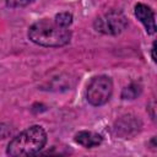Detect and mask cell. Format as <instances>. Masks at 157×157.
<instances>
[{"label":"cell","instance_id":"3957f363","mask_svg":"<svg viewBox=\"0 0 157 157\" xmlns=\"http://www.w3.org/2000/svg\"><path fill=\"white\" fill-rule=\"evenodd\" d=\"M96 31L104 34H119L128 26V20L121 11L113 10L97 17L93 23Z\"/></svg>","mask_w":157,"mask_h":157},{"label":"cell","instance_id":"8992f818","mask_svg":"<svg viewBox=\"0 0 157 157\" xmlns=\"http://www.w3.org/2000/svg\"><path fill=\"white\" fill-rule=\"evenodd\" d=\"M75 141L77 144H80L83 147H94L101 145L102 142V136L97 132L93 131H80L75 135Z\"/></svg>","mask_w":157,"mask_h":157},{"label":"cell","instance_id":"ba28073f","mask_svg":"<svg viewBox=\"0 0 157 157\" xmlns=\"http://www.w3.org/2000/svg\"><path fill=\"white\" fill-rule=\"evenodd\" d=\"M58 25L63 26V27H69L71 23H72V15L69 13V12H60L55 16V20H54Z\"/></svg>","mask_w":157,"mask_h":157},{"label":"cell","instance_id":"7a4b0ae2","mask_svg":"<svg viewBox=\"0 0 157 157\" xmlns=\"http://www.w3.org/2000/svg\"><path fill=\"white\" fill-rule=\"evenodd\" d=\"M47 142V134L39 125H33L16 137H13L9 145L6 153L10 156H29L39 152Z\"/></svg>","mask_w":157,"mask_h":157},{"label":"cell","instance_id":"9c48e42d","mask_svg":"<svg viewBox=\"0 0 157 157\" xmlns=\"http://www.w3.org/2000/svg\"><path fill=\"white\" fill-rule=\"evenodd\" d=\"M34 0H6V5L10 7H23L32 4Z\"/></svg>","mask_w":157,"mask_h":157},{"label":"cell","instance_id":"6da1fadb","mask_svg":"<svg viewBox=\"0 0 157 157\" xmlns=\"http://www.w3.org/2000/svg\"><path fill=\"white\" fill-rule=\"evenodd\" d=\"M28 38L38 45L63 47L70 42L71 32L67 27H63L53 20L43 18L29 27Z\"/></svg>","mask_w":157,"mask_h":157},{"label":"cell","instance_id":"277c9868","mask_svg":"<svg viewBox=\"0 0 157 157\" xmlns=\"http://www.w3.org/2000/svg\"><path fill=\"white\" fill-rule=\"evenodd\" d=\"M113 92V82L108 76H97L92 78L87 87V101L92 105L107 103Z\"/></svg>","mask_w":157,"mask_h":157},{"label":"cell","instance_id":"52a82bcc","mask_svg":"<svg viewBox=\"0 0 157 157\" xmlns=\"http://www.w3.org/2000/svg\"><path fill=\"white\" fill-rule=\"evenodd\" d=\"M141 92V87L137 83H131L128 87H125L121 92V97L124 99H134L136 98Z\"/></svg>","mask_w":157,"mask_h":157},{"label":"cell","instance_id":"30bf717a","mask_svg":"<svg viewBox=\"0 0 157 157\" xmlns=\"http://www.w3.org/2000/svg\"><path fill=\"white\" fill-rule=\"evenodd\" d=\"M155 47H156V43H153V45H152V59H153V61H156V55H155Z\"/></svg>","mask_w":157,"mask_h":157},{"label":"cell","instance_id":"5b68a950","mask_svg":"<svg viewBox=\"0 0 157 157\" xmlns=\"http://www.w3.org/2000/svg\"><path fill=\"white\" fill-rule=\"evenodd\" d=\"M135 16L145 26L146 32L148 34H153L156 32L155 13H153V11L147 5H145V4H137L135 6Z\"/></svg>","mask_w":157,"mask_h":157}]
</instances>
